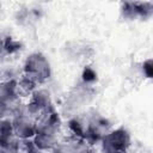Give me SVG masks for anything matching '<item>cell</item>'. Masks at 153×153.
<instances>
[{
  "mask_svg": "<svg viewBox=\"0 0 153 153\" xmlns=\"http://www.w3.org/2000/svg\"><path fill=\"white\" fill-rule=\"evenodd\" d=\"M110 126L111 124L108 118L100 115H93L91 118L87 120V126L82 140H85L90 145L100 142L104 135L110 131Z\"/></svg>",
  "mask_w": 153,
  "mask_h": 153,
  "instance_id": "3957f363",
  "label": "cell"
},
{
  "mask_svg": "<svg viewBox=\"0 0 153 153\" xmlns=\"http://www.w3.org/2000/svg\"><path fill=\"white\" fill-rule=\"evenodd\" d=\"M100 143L103 153H126L130 146V134L121 127L106 133Z\"/></svg>",
  "mask_w": 153,
  "mask_h": 153,
  "instance_id": "7a4b0ae2",
  "label": "cell"
},
{
  "mask_svg": "<svg viewBox=\"0 0 153 153\" xmlns=\"http://www.w3.org/2000/svg\"><path fill=\"white\" fill-rule=\"evenodd\" d=\"M33 145L41 151V152H48L53 151L56 145L59 143L57 135L47 134V133H36L32 137Z\"/></svg>",
  "mask_w": 153,
  "mask_h": 153,
  "instance_id": "52a82bcc",
  "label": "cell"
},
{
  "mask_svg": "<svg viewBox=\"0 0 153 153\" xmlns=\"http://www.w3.org/2000/svg\"><path fill=\"white\" fill-rule=\"evenodd\" d=\"M143 73L147 75V78H152V60H147L143 62Z\"/></svg>",
  "mask_w": 153,
  "mask_h": 153,
  "instance_id": "7c38bea8",
  "label": "cell"
},
{
  "mask_svg": "<svg viewBox=\"0 0 153 153\" xmlns=\"http://www.w3.org/2000/svg\"><path fill=\"white\" fill-rule=\"evenodd\" d=\"M20 50V43L19 42H16L13 39H11L10 37L5 39V51L11 54V53H14V51H18Z\"/></svg>",
  "mask_w": 153,
  "mask_h": 153,
  "instance_id": "30bf717a",
  "label": "cell"
},
{
  "mask_svg": "<svg viewBox=\"0 0 153 153\" xmlns=\"http://www.w3.org/2000/svg\"><path fill=\"white\" fill-rule=\"evenodd\" d=\"M96 72L93 71V69H91V68H85V71H84V73H82V80L85 81V82H92V81H94L96 80Z\"/></svg>",
  "mask_w": 153,
  "mask_h": 153,
  "instance_id": "8fae6325",
  "label": "cell"
},
{
  "mask_svg": "<svg viewBox=\"0 0 153 153\" xmlns=\"http://www.w3.org/2000/svg\"><path fill=\"white\" fill-rule=\"evenodd\" d=\"M38 110L41 114L53 110V100H51V96L50 93L44 90V88H36L32 94H31V100H30Z\"/></svg>",
  "mask_w": 153,
  "mask_h": 153,
  "instance_id": "5b68a950",
  "label": "cell"
},
{
  "mask_svg": "<svg viewBox=\"0 0 153 153\" xmlns=\"http://www.w3.org/2000/svg\"><path fill=\"white\" fill-rule=\"evenodd\" d=\"M23 74L31 76L38 85L43 84L50 78V62L42 53H32L25 59L23 66Z\"/></svg>",
  "mask_w": 153,
  "mask_h": 153,
  "instance_id": "6da1fadb",
  "label": "cell"
},
{
  "mask_svg": "<svg viewBox=\"0 0 153 153\" xmlns=\"http://www.w3.org/2000/svg\"><path fill=\"white\" fill-rule=\"evenodd\" d=\"M37 82L29 75L26 74H20V76L17 79V91H18V96L20 97L22 94L25 96H31L32 92L37 88Z\"/></svg>",
  "mask_w": 153,
  "mask_h": 153,
  "instance_id": "ba28073f",
  "label": "cell"
},
{
  "mask_svg": "<svg viewBox=\"0 0 153 153\" xmlns=\"http://www.w3.org/2000/svg\"><path fill=\"white\" fill-rule=\"evenodd\" d=\"M5 53V39L2 37H0V55Z\"/></svg>",
  "mask_w": 153,
  "mask_h": 153,
  "instance_id": "4fadbf2b",
  "label": "cell"
},
{
  "mask_svg": "<svg viewBox=\"0 0 153 153\" xmlns=\"http://www.w3.org/2000/svg\"><path fill=\"white\" fill-rule=\"evenodd\" d=\"M0 153H20V140L14 135L0 139Z\"/></svg>",
  "mask_w": 153,
  "mask_h": 153,
  "instance_id": "9c48e42d",
  "label": "cell"
},
{
  "mask_svg": "<svg viewBox=\"0 0 153 153\" xmlns=\"http://www.w3.org/2000/svg\"><path fill=\"white\" fill-rule=\"evenodd\" d=\"M13 135L19 140L32 139L36 133V121L25 115H17L11 118Z\"/></svg>",
  "mask_w": 153,
  "mask_h": 153,
  "instance_id": "277c9868",
  "label": "cell"
},
{
  "mask_svg": "<svg viewBox=\"0 0 153 153\" xmlns=\"http://www.w3.org/2000/svg\"><path fill=\"white\" fill-rule=\"evenodd\" d=\"M18 100H19V96L17 91V80L0 81V102L16 103Z\"/></svg>",
  "mask_w": 153,
  "mask_h": 153,
  "instance_id": "8992f818",
  "label": "cell"
}]
</instances>
